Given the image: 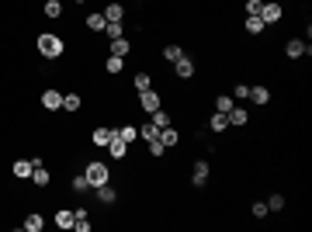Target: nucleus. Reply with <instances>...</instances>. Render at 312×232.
<instances>
[{
	"instance_id": "nucleus-28",
	"label": "nucleus",
	"mask_w": 312,
	"mask_h": 232,
	"mask_svg": "<svg viewBox=\"0 0 312 232\" xmlns=\"http://www.w3.org/2000/svg\"><path fill=\"white\" fill-rule=\"evenodd\" d=\"M132 83H136V90H139V94L153 87V80H149V73H136V80H132Z\"/></svg>"
},
{
	"instance_id": "nucleus-11",
	"label": "nucleus",
	"mask_w": 312,
	"mask_h": 232,
	"mask_svg": "<svg viewBox=\"0 0 312 232\" xmlns=\"http://www.w3.org/2000/svg\"><path fill=\"white\" fill-rule=\"evenodd\" d=\"M191 184H195V187H205V184H208V163H205V159H201V163H195Z\"/></svg>"
},
{
	"instance_id": "nucleus-12",
	"label": "nucleus",
	"mask_w": 312,
	"mask_h": 232,
	"mask_svg": "<svg viewBox=\"0 0 312 232\" xmlns=\"http://www.w3.org/2000/svg\"><path fill=\"white\" fill-rule=\"evenodd\" d=\"M101 14H104V21H108V24H115V21L125 18V7H121V4H108V7H104Z\"/></svg>"
},
{
	"instance_id": "nucleus-4",
	"label": "nucleus",
	"mask_w": 312,
	"mask_h": 232,
	"mask_svg": "<svg viewBox=\"0 0 312 232\" xmlns=\"http://www.w3.org/2000/svg\"><path fill=\"white\" fill-rule=\"evenodd\" d=\"M285 56L288 59H302V56H312V45L302 39H292L288 45H285Z\"/></svg>"
},
{
	"instance_id": "nucleus-34",
	"label": "nucleus",
	"mask_w": 312,
	"mask_h": 232,
	"mask_svg": "<svg viewBox=\"0 0 312 232\" xmlns=\"http://www.w3.org/2000/svg\"><path fill=\"white\" fill-rule=\"evenodd\" d=\"M56 225H59V229H73V212H59L56 215Z\"/></svg>"
},
{
	"instance_id": "nucleus-40",
	"label": "nucleus",
	"mask_w": 312,
	"mask_h": 232,
	"mask_svg": "<svg viewBox=\"0 0 312 232\" xmlns=\"http://www.w3.org/2000/svg\"><path fill=\"white\" fill-rule=\"evenodd\" d=\"M260 4L264 0H246V14H260Z\"/></svg>"
},
{
	"instance_id": "nucleus-21",
	"label": "nucleus",
	"mask_w": 312,
	"mask_h": 232,
	"mask_svg": "<svg viewBox=\"0 0 312 232\" xmlns=\"http://www.w3.org/2000/svg\"><path fill=\"white\" fill-rule=\"evenodd\" d=\"M11 170H14V177H21V180H24V177H32V170H35V167H32V159H18Z\"/></svg>"
},
{
	"instance_id": "nucleus-31",
	"label": "nucleus",
	"mask_w": 312,
	"mask_h": 232,
	"mask_svg": "<svg viewBox=\"0 0 312 232\" xmlns=\"http://www.w3.org/2000/svg\"><path fill=\"white\" fill-rule=\"evenodd\" d=\"M149 121H153L156 128H167V125H170V115H167V111H153V115H149Z\"/></svg>"
},
{
	"instance_id": "nucleus-16",
	"label": "nucleus",
	"mask_w": 312,
	"mask_h": 232,
	"mask_svg": "<svg viewBox=\"0 0 312 232\" xmlns=\"http://www.w3.org/2000/svg\"><path fill=\"white\" fill-rule=\"evenodd\" d=\"M208 128H212V132H226V128H229V118L222 115V111H215V115L208 118Z\"/></svg>"
},
{
	"instance_id": "nucleus-36",
	"label": "nucleus",
	"mask_w": 312,
	"mask_h": 232,
	"mask_svg": "<svg viewBox=\"0 0 312 232\" xmlns=\"http://www.w3.org/2000/svg\"><path fill=\"white\" fill-rule=\"evenodd\" d=\"M246 94H250V83H236L233 87V101H243Z\"/></svg>"
},
{
	"instance_id": "nucleus-33",
	"label": "nucleus",
	"mask_w": 312,
	"mask_h": 232,
	"mask_svg": "<svg viewBox=\"0 0 312 232\" xmlns=\"http://www.w3.org/2000/svg\"><path fill=\"white\" fill-rule=\"evenodd\" d=\"M63 111H80V97L77 94H66V97H63Z\"/></svg>"
},
{
	"instance_id": "nucleus-30",
	"label": "nucleus",
	"mask_w": 312,
	"mask_h": 232,
	"mask_svg": "<svg viewBox=\"0 0 312 232\" xmlns=\"http://www.w3.org/2000/svg\"><path fill=\"white\" fill-rule=\"evenodd\" d=\"M180 56H184V49H180V45H167V49H163V59H167V62H177Z\"/></svg>"
},
{
	"instance_id": "nucleus-41",
	"label": "nucleus",
	"mask_w": 312,
	"mask_h": 232,
	"mask_svg": "<svg viewBox=\"0 0 312 232\" xmlns=\"http://www.w3.org/2000/svg\"><path fill=\"white\" fill-rule=\"evenodd\" d=\"M77 4H87V0H77Z\"/></svg>"
},
{
	"instance_id": "nucleus-15",
	"label": "nucleus",
	"mask_w": 312,
	"mask_h": 232,
	"mask_svg": "<svg viewBox=\"0 0 312 232\" xmlns=\"http://www.w3.org/2000/svg\"><path fill=\"white\" fill-rule=\"evenodd\" d=\"M73 229H77V232H87V229H90V215L83 212V208H77V212H73Z\"/></svg>"
},
{
	"instance_id": "nucleus-23",
	"label": "nucleus",
	"mask_w": 312,
	"mask_h": 232,
	"mask_svg": "<svg viewBox=\"0 0 312 232\" xmlns=\"http://www.w3.org/2000/svg\"><path fill=\"white\" fill-rule=\"evenodd\" d=\"M215 111H222V115L233 111V94H219L215 97Z\"/></svg>"
},
{
	"instance_id": "nucleus-38",
	"label": "nucleus",
	"mask_w": 312,
	"mask_h": 232,
	"mask_svg": "<svg viewBox=\"0 0 312 232\" xmlns=\"http://www.w3.org/2000/svg\"><path fill=\"white\" fill-rule=\"evenodd\" d=\"M87 187H90V184H87V177H83V174L73 177V191H87Z\"/></svg>"
},
{
	"instance_id": "nucleus-22",
	"label": "nucleus",
	"mask_w": 312,
	"mask_h": 232,
	"mask_svg": "<svg viewBox=\"0 0 312 232\" xmlns=\"http://www.w3.org/2000/svg\"><path fill=\"white\" fill-rule=\"evenodd\" d=\"M118 139H121V142H139V128H132V125H121V128H118Z\"/></svg>"
},
{
	"instance_id": "nucleus-7",
	"label": "nucleus",
	"mask_w": 312,
	"mask_h": 232,
	"mask_svg": "<svg viewBox=\"0 0 312 232\" xmlns=\"http://www.w3.org/2000/svg\"><path fill=\"white\" fill-rule=\"evenodd\" d=\"M174 73H177V77H180V80H191V77H195V59L180 56V59H177V62H174Z\"/></svg>"
},
{
	"instance_id": "nucleus-2",
	"label": "nucleus",
	"mask_w": 312,
	"mask_h": 232,
	"mask_svg": "<svg viewBox=\"0 0 312 232\" xmlns=\"http://www.w3.org/2000/svg\"><path fill=\"white\" fill-rule=\"evenodd\" d=\"M83 177H87V184H90V187H101V184H108V180H111V170H108V163H87Z\"/></svg>"
},
{
	"instance_id": "nucleus-25",
	"label": "nucleus",
	"mask_w": 312,
	"mask_h": 232,
	"mask_svg": "<svg viewBox=\"0 0 312 232\" xmlns=\"http://www.w3.org/2000/svg\"><path fill=\"white\" fill-rule=\"evenodd\" d=\"M45 18H63V4L59 0H45Z\"/></svg>"
},
{
	"instance_id": "nucleus-9",
	"label": "nucleus",
	"mask_w": 312,
	"mask_h": 232,
	"mask_svg": "<svg viewBox=\"0 0 312 232\" xmlns=\"http://www.w3.org/2000/svg\"><path fill=\"white\" fill-rule=\"evenodd\" d=\"M160 142H163V149H170V146H177V142H180V132H177L174 125H167V128H160Z\"/></svg>"
},
{
	"instance_id": "nucleus-1",
	"label": "nucleus",
	"mask_w": 312,
	"mask_h": 232,
	"mask_svg": "<svg viewBox=\"0 0 312 232\" xmlns=\"http://www.w3.org/2000/svg\"><path fill=\"white\" fill-rule=\"evenodd\" d=\"M35 45H39V52H42L45 59H56V56H63V49H66L59 35H39V42H35Z\"/></svg>"
},
{
	"instance_id": "nucleus-35",
	"label": "nucleus",
	"mask_w": 312,
	"mask_h": 232,
	"mask_svg": "<svg viewBox=\"0 0 312 232\" xmlns=\"http://www.w3.org/2000/svg\"><path fill=\"white\" fill-rule=\"evenodd\" d=\"M139 136H142L146 142H149V139H156V136H160V128H156L153 121H149V125H142V128H139Z\"/></svg>"
},
{
	"instance_id": "nucleus-13",
	"label": "nucleus",
	"mask_w": 312,
	"mask_h": 232,
	"mask_svg": "<svg viewBox=\"0 0 312 232\" xmlns=\"http://www.w3.org/2000/svg\"><path fill=\"white\" fill-rule=\"evenodd\" d=\"M21 225H24L28 232H42V229H45V218H42L39 212H32L28 218H24V222H21Z\"/></svg>"
},
{
	"instance_id": "nucleus-8",
	"label": "nucleus",
	"mask_w": 312,
	"mask_h": 232,
	"mask_svg": "<svg viewBox=\"0 0 312 232\" xmlns=\"http://www.w3.org/2000/svg\"><path fill=\"white\" fill-rule=\"evenodd\" d=\"M118 136V128H94V136H90V142L94 146H101V149H108V142Z\"/></svg>"
},
{
	"instance_id": "nucleus-10",
	"label": "nucleus",
	"mask_w": 312,
	"mask_h": 232,
	"mask_svg": "<svg viewBox=\"0 0 312 232\" xmlns=\"http://www.w3.org/2000/svg\"><path fill=\"white\" fill-rule=\"evenodd\" d=\"M250 101H254V104H260V108H264V104H267V101H271V90H267V87H264V83H257V87H250Z\"/></svg>"
},
{
	"instance_id": "nucleus-19",
	"label": "nucleus",
	"mask_w": 312,
	"mask_h": 232,
	"mask_svg": "<svg viewBox=\"0 0 312 232\" xmlns=\"http://www.w3.org/2000/svg\"><path fill=\"white\" fill-rule=\"evenodd\" d=\"M226 118H229V125H246L250 121V115L243 108H236V104H233V111H226Z\"/></svg>"
},
{
	"instance_id": "nucleus-39",
	"label": "nucleus",
	"mask_w": 312,
	"mask_h": 232,
	"mask_svg": "<svg viewBox=\"0 0 312 232\" xmlns=\"http://www.w3.org/2000/svg\"><path fill=\"white\" fill-rule=\"evenodd\" d=\"M254 215H257V218H264V215H267V201H254Z\"/></svg>"
},
{
	"instance_id": "nucleus-37",
	"label": "nucleus",
	"mask_w": 312,
	"mask_h": 232,
	"mask_svg": "<svg viewBox=\"0 0 312 232\" xmlns=\"http://www.w3.org/2000/svg\"><path fill=\"white\" fill-rule=\"evenodd\" d=\"M149 156H163V142L160 139H149Z\"/></svg>"
},
{
	"instance_id": "nucleus-29",
	"label": "nucleus",
	"mask_w": 312,
	"mask_h": 232,
	"mask_svg": "<svg viewBox=\"0 0 312 232\" xmlns=\"http://www.w3.org/2000/svg\"><path fill=\"white\" fill-rule=\"evenodd\" d=\"M104 24H108L104 14H90V18H87V28H90V31H104Z\"/></svg>"
},
{
	"instance_id": "nucleus-3",
	"label": "nucleus",
	"mask_w": 312,
	"mask_h": 232,
	"mask_svg": "<svg viewBox=\"0 0 312 232\" xmlns=\"http://www.w3.org/2000/svg\"><path fill=\"white\" fill-rule=\"evenodd\" d=\"M281 14H285V11H281V4H277V0H271V4H260V14H257V18L264 21V24H277V21H281Z\"/></svg>"
},
{
	"instance_id": "nucleus-17",
	"label": "nucleus",
	"mask_w": 312,
	"mask_h": 232,
	"mask_svg": "<svg viewBox=\"0 0 312 232\" xmlns=\"http://www.w3.org/2000/svg\"><path fill=\"white\" fill-rule=\"evenodd\" d=\"M129 49H132V45H129V39H125V35H121V39H111V56H129Z\"/></svg>"
},
{
	"instance_id": "nucleus-6",
	"label": "nucleus",
	"mask_w": 312,
	"mask_h": 232,
	"mask_svg": "<svg viewBox=\"0 0 312 232\" xmlns=\"http://www.w3.org/2000/svg\"><path fill=\"white\" fill-rule=\"evenodd\" d=\"M139 108L149 111V115L160 111V94H156V90H142V94H139Z\"/></svg>"
},
{
	"instance_id": "nucleus-5",
	"label": "nucleus",
	"mask_w": 312,
	"mask_h": 232,
	"mask_svg": "<svg viewBox=\"0 0 312 232\" xmlns=\"http://www.w3.org/2000/svg\"><path fill=\"white\" fill-rule=\"evenodd\" d=\"M42 108L45 111H63V94L59 90H42Z\"/></svg>"
},
{
	"instance_id": "nucleus-26",
	"label": "nucleus",
	"mask_w": 312,
	"mask_h": 232,
	"mask_svg": "<svg viewBox=\"0 0 312 232\" xmlns=\"http://www.w3.org/2000/svg\"><path fill=\"white\" fill-rule=\"evenodd\" d=\"M104 35H108V39H121V35H125V24H121V21H115V24H104Z\"/></svg>"
},
{
	"instance_id": "nucleus-20",
	"label": "nucleus",
	"mask_w": 312,
	"mask_h": 232,
	"mask_svg": "<svg viewBox=\"0 0 312 232\" xmlns=\"http://www.w3.org/2000/svg\"><path fill=\"white\" fill-rule=\"evenodd\" d=\"M94 191H98L101 205H111V201H115V187H111V184H101V187H94Z\"/></svg>"
},
{
	"instance_id": "nucleus-24",
	"label": "nucleus",
	"mask_w": 312,
	"mask_h": 232,
	"mask_svg": "<svg viewBox=\"0 0 312 232\" xmlns=\"http://www.w3.org/2000/svg\"><path fill=\"white\" fill-rule=\"evenodd\" d=\"M264 28H267V24H264V21L257 18V14H250V18H246V31H250V35H260Z\"/></svg>"
},
{
	"instance_id": "nucleus-32",
	"label": "nucleus",
	"mask_w": 312,
	"mask_h": 232,
	"mask_svg": "<svg viewBox=\"0 0 312 232\" xmlns=\"http://www.w3.org/2000/svg\"><path fill=\"white\" fill-rule=\"evenodd\" d=\"M285 208V194H271L267 197V212H281Z\"/></svg>"
},
{
	"instance_id": "nucleus-14",
	"label": "nucleus",
	"mask_w": 312,
	"mask_h": 232,
	"mask_svg": "<svg viewBox=\"0 0 312 232\" xmlns=\"http://www.w3.org/2000/svg\"><path fill=\"white\" fill-rule=\"evenodd\" d=\"M108 149H111V159H125V153H129V142H121V139H111L108 142Z\"/></svg>"
},
{
	"instance_id": "nucleus-18",
	"label": "nucleus",
	"mask_w": 312,
	"mask_h": 232,
	"mask_svg": "<svg viewBox=\"0 0 312 232\" xmlns=\"http://www.w3.org/2000/svg\"><path fill=\"white\" fill-rule=\"evenodd\" d=\"M32 180H35V187H49V180H52V174H49L45 167H35V170H32Z\"/></svg>"
},
{
	"instance_id": "nucleus-27",
	"label": "nucleus",
	"mask_w": 312,
	"mask_h": 232,
	"mask_svg": "<svg viewBox=\"0 0 312 232\" xmlns=\"http://www.w3.org/2000/svg\"><path fill=\"white\" fill-rule=\"evenodd\" d=\"M121 66H125V59H121V56H108V62H104L108 73H121Z\"/></svg>"
}]
</instances>
